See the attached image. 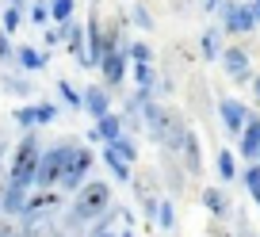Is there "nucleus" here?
<instances>
[{
    "label": "nucleus",
    "mask_w": 260,
    "mask_h": 237,
    "mask_svg": "<svg viewBox=\"0 0 260 237\" xmlns=\"http://www.w3.org/2000/svg\"><path fill=\"white\" fill-rule=\"evenodd\" d=\"M115 207V191H111V184L107 180H84L81 188L73 191V203H69V214H73L81 226H92V222L100 218L104 211H111Z\"/></svg>",
    "instance_id": "f03ea898"
},
{
    "label": "nucleus",
    "mask_w": 260,
    "mask_h": 237,
    "mask_svg": "<svg viewBox=\"0 0 260 237\" xmlns=\"http://www.w3.org/2000/svg\"><path fill=\"white\" fill-rule=\"evenodd\" d=\"M153 222L165 229V233H172V229H176V207H172V199H157V214H153Z\"/></svg>",
    "instance_id": "a878e982"
},
{
    "label": "nucleus",
    "mask_w": 260,
    "mask_h": 237,
    "mask_svg": "<svg viewBox=\"0 0 260 237\" xmlns=\"http://www.w3.org/2000/svg\"><path fill=\"white\" fill-rule=\"evenodd\" d=\"M214 172H218V180L222 184H230V180H237V153L234 149H226V146H218V153H214Z\"/></svg>",
    "instance_id": "aec40b11"
},
{
    "label": "nucleus",
    "mask_w": 260,
    "mask_h": 237,
    "mask_svg": "<svg viewBox=\"0 0 260 237\" xmlns=\"http://www.w3.org/2000/svg\"><path fill=\"white\" fill-rule=\"evenodd\" d=\"M100 161H104L107 168H111V176H115L119 184H130V176H134V164H130V161H122V157L115 153L111 146H100Z\"/></svg>",
    "instance_id": "6ab92c4d"
},
{
    "label": "nucleus",
    "mask_w": 260,
    "mask_h": 237,
    "mask_svg": "<svg viewBox=\"0 0 260 237\" xmlns=\"http://www.w3.org/2000/svg\"><path fill=\"white\" fill-rule=\"evenodd\" d=\"M4 184H8V168H4V157H0V191H4Z\"/></svg>",
    "instance_id": "a19ab883"
},
{
    "label": "nucleus",
    "mask_w": 260,
    "mask_h": 237,
    "mask_svg": "<svg viewBox=\"0 0 260 237\" xmlns=\"http://www.w3.org/2000/svg\"><path fill=\"white\" fill-rule=\"evenodd\" d=\"M81 111H84V115H92V123H96V119H104V115L111 111V92H107L104 84L92 81L88 88L81 92Z\"/></svg>",
    "instance_id": "2eb2a0df"
},
{
    "label": "nucleus",
    "mask_w": 260,
    "mask_h": 237,
    "mask_svg": "<svg viewBox=\"0 0 260 237\" xmlns=\"http://www.w3.org/2000/svg\"><path fill=\"white\" fill-rule=\"evenodd\" d=\"M130 16H134V23H138L142 31H153V27H157V19L149 16V8H146V4H130Z\"/></svg>",
    "instance_id": "2f4dec72"
},
{
    "label": "nucleus",
    "mask_w": 260,
    "mask_h": 237,
    "mask_svg": "<svg viewBox=\"0 0 260 237\" xmlns=\"http://www.w3.org/2000/svg\"><path fill=\"white\" fill-rule=\"evenodd\" d=\"M180 161H184V172H187V180H195V176H203V146H199V138H195L191 130H187L184 146H180Z\"/></svg>",
    "instance_id": "f3484780"
},
{
    "label": "nucleus",
    "mask_w": 260,
    "mask_h": 237,
    "mask_svg": "<svg viewBox=\"0 0 260 237\" xmlns=\"http://www.w3.org/2000/svg\"><path fill=\"white\" fill-rule=\"evenodd\" d=\"M61 207H65V195H61L57 188H46V191L35 188L31 195H27V207H23V214H19V222H23V226H31V222L57 218V214H61Z\"/></svg>",
    "instance_id": "423d86ee"
},
{
    "label": "nucleus",
    "mask_w": 260,
    "mask_h": 237,
    "mask_svg": "<svg viewBox=\"0 0 260 237\" xmlns=\"http://www.w3.org/2000/svg\"><path fill=\"white\" fill-rule=\"evenodd\" d=\"M222 8V0H203V12H218Z\"/></svg>",
    "instance_id": "ea45409f"
},
{
    "label": "nucleus",
    "mask_w": 260,
    "mask_h": 237,
    "mask_svg": "<svg viewBox=\"0 0 260 237\" xmlns=\"http://www.w3.org/2000/svg\"><path fill=\"white\" fill-rule=\"evenodd\" d=\"M249 199L256 203V211H260V184H252V188H249Z\"/></svg>",
    "instance_id": "58836bf2"
},
{
    "label": "nucleus",
    "mask_w": 260,
    "mask_h": 237,
    "mask_svg": "<svg viewBox=\"0 0 260 237\" xmlns=\"http://www.w3.org/2000/svg\"><path fill=\"white\" fill-rule=\"evenodd\" d=\"M142 126L149 130L153 146H161L165 153H180V146H184V138H187L184 111H176V107H169V104H157V99H149V104L142 107Z\"/></svg>",
    "instance_id": "f257e3e1"
},
{
    "label": "nucleus",
    "mask_w": 260,
    "mask_h": 237,
    "mask_svg": "<svg viewBox=\"0 0 260 237\" xmlns=\"http://www.w3.org/2000/svg\"><path fill=\"white\" fill-rule=\"evenodd\" d=\"M115 138H122V115L119 111H107L104 119H96L92 130L84 134V142H92V146H111Z\"/></svg>",
    "instance_id": "9d476101"
},
{
    "label": "nucleus",
    "mask_w": 260,
    "mask_h": 237,
    "mask_svg": "<svg viewBox=\"0 0 260 237\" xmlns=\"http://www.w3.org/2000/svg\"><path fill=\"white\" fill-rule=\"evenodd\" d=\"M218 119L222 126H226V134H241L245 130V119H249V104H241V99L234 96H218Z\"/></svg>",
    "instance_id": "1a4fd4ad"
},
{
    "label": "nucleus",
    "mask_w": 260,
    "mask_h": 237,
    "mask_svg": "<svg viewBox=\"0 0 260 237\" xmlns=\"http://www.w3.org/2000/svg\"><path fill=\"white\" fill-rule=\"evenodd\" d=\"M4 23H0V31L4 35H12V31H19V27H23V0H12L8 8H4Z\"/></svg>",
    "instance_id": "393cba45"
},
{
    "label": "nucleus",
    "mask_w": 260,
    "mask_h": 237,
    "mask_svg": "<svg viewBox=\"0 0 260 237\" xmlns=\"http://www.w3.org/2000/svg\"><path fill=\"white\" fill-rule=\"evenodd\" d=\"M92 168H96V149L92 146H77L73 153H69V164H65V172H61L57 191H61V195H73L84 180H92Z\"/></svg>",
    "instance_id": "39448f33"
},
{
    "label": "nucleus",
    "mask_w": 260,
    "mask_h": 237,
    "mask_svg": "<svg viewBox=\"0 0 260 237\" xmlns=\"http://www.w3.org/2000/svg\"><path fill=\"white\" fill-rule=\"evenodd\" d=\"M0 88L8 92V96H19V99H27V96L35 92V84L27 81L23 73H4V77H0Z\"/></svg>",
    "instance_id": "5701e85b"
},
{
    "label": "nucleus",
    "mask_w": 260,
    "mask_h": 237,
    "mask_svg": "<svg viewBox=\"0 0 260 237\" xmlns=\"http://www.w3.org/2000/svg\"><path fill=\"white\" fill-rule=\"evenodd\" d=\"M199 199H203L207 214H211L214 222H226L230 214H234V199H230V191H226V188H218V184L203 188V191H199Z\"/></svg>",
    "instance_id": "ddd939ff"
},
{
    "label": "nucleus",
    "mask_w": 260,
    "mask_h": 237,
    "mask_svg": "<svg viewBox=\"0 0 260 237\" xmlns=\"http://www.w3.org/2000/svg\"><path fill=\"white\" fill-rule=\"evenodd\" d=\"M46 4H50V23H54V27L73 23V16H77V0H46Z\"/></svg>",
    "instance_id": "b1692460"
},
{
    "label": "nucleus",
    "mask_w": 260,
    "mask_h": 237,
    "mask_svg": "<svg viewBox=\"0 0 260 237\" xmlns=\"http://www.w3.org/2000/svg\"><path fill=\"white\" fill-rule=\"evenodd\" d=\"M0 61H16V42H12V35L0 31Z\"/></svg>",
    "instance_id": "72a5a7b5"
},
{
    "label": "nucleus",
    "mask_w": 260,
    "mask_h": 237,
    "mask_svg": "<svg viewBox=\"0 0 260 237\" xmlns=\"http://www.w3.org/2000/svg\"><path fill=\"white\" fill-rule=\"evenodd\" d=\"M57 96L65 99V107H73V111H81V92L73 88V81H65V77H61V81H57Z\"/></svg>",
    "instance_id": "c85d7f7f"
},
{
    "label": "nucleus",
    "mask_w": 260,
    "mask_h": 237,
    "mask_svg": "<svg viewBox=\"0 0 260 237\" xmlns=\"http://www.w3.org/2000/svg\"><path fill=\"white\" fill-rule=\"evenodd\" d=\"M237 149H241L245 164L260 161V111H249V119H245V130L237 134Z\"/></svg>",
    "instance_id": "9b49d317"
},
{
    "label": "nucleus",
    "mask_w": 260,
    "mask_h": 237,
    "mask_svg": "<svg viewBox=\"0 0 260 237\" xmlns=\"http://www.w3.org/2000/svg\"><path fill=\"white\" fill-rule=\"evenodd\" d=\"M27 195H31V188H19V184H4V191H0V214L4 218H19L27 207Z\"/></svg>",
    "instance_id": "dca6fc26"
},
{
    "label": "nucleus",
    "mask_w": 260,
    "mask_h": 237,
    "mask_svg": "<svg viewBox=\"0 0 260 237\" xmlns=\"http://www.w3.org/2000/svg\"><path fill=\"white\" fill-rule=\"evenodd\" d=\"M218 65L226 69V77L237 84V88H249L252 84V61H249V50L245 46H222V54H218Z\"/></svg>",
    "instance_id": "0eeeda50"
},
{
    "label": "nucleus",
    "mask_w": 260,
    "mask_h": 237,
    "mask_svg": "<svg viewBox=\"0 0 260 237\" xmlns=\"http://www.w3.org/2000/svg\"><path fill=\"white\" fill-rule=\"evenodd\" d=\"M222 35H249L252 27V12H249V4H237V0H222Z\"/></svg>",
    "instance_id": "6e6552de"
},
{
    "label": "nucleus",
    "mask_w": 260,
    "mask_h": 237,
    "mask_svg": "<svg viewBox=\"0 0 260 237\" xmlns=\"http://www.w3.org/2000/svg\"><path fill=\"white\" fill-rule=\"evenodd\" d=\"M39 157H42L39 130H23V138L16 142V153H12V164H8V180L35 191V168H39Z\"/></svg>",
    "instance_id": "7ed1b4c3"
},
{
    "label": "nucleus",
    "mask_w": 260,
    "mask_h": 237,
    "mask_svg": "<svg viewBox=\"0 0 260 237\" xmlns=\"http://www.w3.org/2000/svg\"><path fill=\"white\" fill-rule=\"evenodd\" d=\"M126 57L130 61H153V46L149 42H126Z\"/></svg>",
    "instance_id": "7c9ffc66"
},
{
    "label": "nucleus",
    "mask_w": 260,
    "mask_h": 237,
    "mask_svg": "<svg viewBox=\"0 0 260 237\" xmlns=\"http://www.w3.org/2000/svg\"><path fill=\"white\" fill-rule=\"evenodd\" d=\"M115 237H134V233H130V229H119V233H115Z\"/></svg>",
    "instance_id": "79ce46f5"
},
{
    "label": "nucleus",
    "mask_w": 260,
    "mask_h": 237,
    "mask_svg": "<svg viewBox=\"0 0 260 237\" xmlns=\"http://www.w3.org/2000/svg\"><path fill=\"white\" fill-rule=\"evenodd\" d=\"M27 23H35V27H46V23H50V4H46V0H35V4H31Z\"/></svg>",
    "instance_id": "c756f323"
},
{
    "label": "nucleus",
    "mask_w": 260,
    "mask_h": 237,
    "mask_svg": "<svg viewBox=\"0 0 260 237\" xmlns=\"http://www.w3.org/2000/svg\"><path fill=\"white\" fill-rule=\"evenodd\" d=\"M92 4H100V0H92Z\"/></svg>",
    "instance_id": "a18cd8bd"
},
{
    "label": "nucleus",
    "mask_w": 260,
    "mask_h": 237,
    "mask_svg": "<svg viewBox=\"0 0 260 237\" xmlns=\"http://www.w3.org/2000/svg\"><path fill=\"white\" fill-rule=\"evenodd\" d=\"M130 77H134V88H157V81H161V73H157L153 61H134L130 65Z\"/></svg>",
    "instance_id": "4be33fe9"
},
{
    "label": "nucleus",
    "mask_w": 260,
    "mask_h": 237,
    "mask_svg": "<svg viewBox=\"0 0 260 237\" xmlns=\"http://www.w3.org/2000/svg\"><path fill=\"white\" fill-rule=\"evenodd\" d=\"M16 65L23 69V73H42V69L50 65V54L39 46H16Z\"/></svg>",
    "instance_id": "a211bd4d"
},
{
    "label": "nucleus",
    "mask_w": 260,
    "mask_h": 237,
    "mask_svg": "<svg viewBox=\"0 0 260 237\" xmlns=\"http://www.w3.org/2000/svg\"><path fill=\"white\" fill-rule=\"evenodd\" d=\"M199 54H203V61H218V54H222V27L218 23H211L203 31V39H199Z\"/></svg>",
    "instance_id": "412c9836"
},
{
    "label": "nucleus",
    "mask_w": 260,
    "mask_h": 237,
    "mask_svg": "<svg viewBox=\"0 0 260 237\" xmlns=\"http://www.w3.org/2000/svg\"><path fill=\"white\" fill-rule=\"evenodd\" d=\"M81 146L77 138H61L54 149H42V157H39V168H35V188L39 191H46V188H57L61 184V172H65V164H69V153Z\"/></svg>",
    "instance_id": "20e7f679"
},
{
    "label": "nucleus",
    "mask_w": 260,
    "mask_h": 237,
    "mask_svg": "<svg viewBox=\"0 0 260 237\" xmlns=\"http://www.w3.org/2000/svg\"><path fill=\"white\" fill-rule=\"evenodd\" d=\"M42 39H46V46H61V27H46Z\"/></svg>",
    "instance_id": "f704fd0d"
},
{
    "label": "nucleus",
    "mask_w": 260,
    "mask_h": 237,
    "mask_svg": "<svg viewBox=\"0 0 260 237\" xmlns=\"http://www.w3.org/2000/svg\"><path fill=\"white\" fill-rule=\"evenodd\" d=\"M207 233H211V237H234L226 226H222V222H214V218H211V226H207Z\"/></svg>",
    "instance_id": "c9c22d12"
},
{
    "label": "nucleus",
    "mask_w": 260,
    "mask_h": 237,
    "mask_svg": "<svg viewBox=\"0 0 260 237\" xmlns=\"http://www.w3.org/2000/svg\"><path fill=\"white\" fill-rule=\"evenodd\" d=\"M126 61H130V57L122 54V50H111V54L96 65L100 77H104V88H107V92H111V88H122V81H126Z\"/></svg>",
    "instance_id": "4468645a"
},
{
    "label": "nucleus",
    "mask_w": 260,
    "mask_h": 237,
    "mask_svg": "<svg viewBox=\"0 0 260 237\" xmlns=\"http://www.w3.org/2000/svg\"><path fill=\"white\" fill-rule=\"evenodd\" d=\"M249 88H252V104H256V111H260V73L252 77V84H249Z\"/></svg>",
    "instance_id": "e433bc0d"
},
{
    "label": "nucleus",
    "mask_w": 260,
    "mask_h": 237,
    "mask_svg": "<svg viewBox=\"0 0 260 237\" xmlns=\"http://www.w3.org/2000/svg\"><path fill=\"white\" fill-rule=\"evenodd\" d=\"M35 107V130H39V126H46V123H54L57 115V104H50V99H39V104H31Z\"/></svg>",
    "instance_id": "cd10ccee"
},
{
    "label": "nucleus",
    "mask_w": 260,
    "mask_h": 237,
    "mask_svg": "<svg viewBox=\"0 0 260 237\" xmlns=\"http://www.w3.org/2000/svg\"><path fill=\"white\" fill-rule=\"evenodd\" d=\"M249 4V12H252V23H260V0H245Z\"/></svg>",
    "instance_id": "4c0bfd02"
},
{
    "label": "nucleus",
    "mask_w": 260,
    "mask_h": 237,
    "mask_svg": "<svg viewBox=\"0 0 260 237\" xmlns=\"http://www.w3.org/2000/svg\"><path fill=\"white\" fill-rule=\"evenodd\" d=\"M61 42H65V54L77 57V65H81V69H92V61H88V39H84V27L77 23V19L61 27Z\"/></svg>",
    "instance_id": "f8f14e48"
},
{
    "label": "nucleus",
    "mask_w": 260,
    "mask_h": 237,
    "mask_svg": "<svg viewBox=\"0 0 260 237\" xmlns=\"http://www.w3.org/2000/svg\"><path fill=\"white\" fill-rule=\"evenodd\" d=\"M111 149L122 157V161H130V164L138 161V142H134V134H126V130H122V138L111 142Z\"/></svg>",
    "instance_id": "bb28decb"
},
{
    "label": "nucleus",
    "mask_w": 260,
    "mask_h": 237,
    "mask_svg": "<svg viewBox=\"0 0 260 237\" xmlns=\"http://www.w3.org/2000/svg\"><path fill=\"white\" fill-rule=\"evenodd\" d=\"M100 237H115V233H100Z\"/></svg>",
    "instance_id": "c03bdc74"
},
{
    "label": "nucleus",
    "mask_w": 260,
    "mask_h": 237,
    "mask_svg": "<svg viewBox=\"0 0 260 237\" xmlns=\"http://www.w3.org/2000/svg\"><path fill=\"white\" fill-rule=\"evenodd\" d=\"M12 119H16V123L23 126V130H35V107H31V104L16 107V111H12Z\"/></svg>",
    "instance_id": "473e14b6"
},
{
    "label": "nucleus",
    "mask_w": 260,
    "mask_h": 237,
    "mask_svg": "<svg viewBox=\"0 0 260 237\" xmlns=\"http://www.w3.org/2000/svg\"><path fill=\"white\" fill-rule=\"evenodd\" d=\"M0 157H4V130H0Z\"/></svg>",
    "instance_id": "37998d69"
}]
</instances>
